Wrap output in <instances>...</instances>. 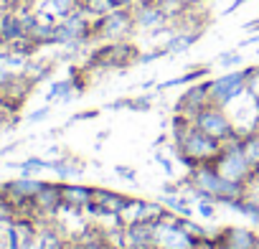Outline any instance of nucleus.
<instances>
[{"label":"nucleus","mask_w":259,"mask_h":249,"mask_svg":"<svg viewBox=\"0 0 259 249\" xmlns=\"http://www.w3.org/2000/svg\"><path fill=\"white\" fill-rule=\"evenodd\" d=\"M135 28L138 26H135L133 8H130V6H119L112 13H107L102 18H94L92 41H102V44H107V41H124Z\"/></svg>","instance_id":"nucleus-1"},{"label":"nucleus","mask_w":259,"mask_h":249,"mask_svg":"<svg viewBox=\"0 0 259 249\" xmlns=\"http://www.w3.org/2000/svg\"><path fill=\"white\" fill-rule=\"evenodd\" d=\"M193 124H196L198 130H203L206 135L221 140V143L229 140V138H234V135H239L236 128H234V122H231V117H229V112H226V107H219L213 102H208L206 107H201L196 112Z\"/></svg>","instance_id":"nucleus-2"},{"label":"nucleus","mask_w":259,"mask_h":249,"mask_svg":"<svg viewBox=\"0 0 259 249\" xmlns=\"http://www.w3.org/2000/svg\"><path fill=\"white\" fill-rule=\"evenodd\" d=\"M246 92V71L239 69V71H229L224 76H216L211 79V102L219 104V107H229L236 97H241Z\"/></svg>","instance_id":"nucleus-3"},{"label":"nucleus","mask_w":259,"mask_h":249,"mask_svg":"<svg viewBox=\"0 0 259 249\" xmlns=\"http://www.w3.org/2000/svg\"><path fill=\"white\" fill-rule=\"evenodd\" d=\"M216 168H219V173H221L224 178L236 181V183H246V181L251 178V173H254V165H251V160L244 155L241 145L224 150V153L219 155V160H216Z\"/></svg>","instance_id":"nucleus-4"},{"label":"nucleus","mask_w":259,"mask_h":249,"mask_svg":"<svg viewBox=\"0 0 259 249\" xmlns=\"http://www.w3.org/2000/svg\"><path fill=\"white\" fill-rule=\"evenodd\" d=\"M133 16H135V26L140 31H158L170 23L168 13L160 6V0H140V3L133 6Z\"/></svg>","instance_id":"nucleus-5"},{"label":"nucleus","mask_w":259,"mask_h":249,"mask_svg":"<svg viewBox=\"0 0 259 249\" xmlns=\"http://www.w3.org/2000/svg\"><path fill=\"white\" fill-rule=\"evenodd\" d=\"M33 203H36V221L59 216V211H61V206H64L61 181H51V183L44 181V186H41V191L36 193Z\"/></svg>","instance_id":"nucleus-6"},{"label":"nucleus","mask_w":259,"mask_h":249,"mask_svg":"<svg viewBox=\"0 0 259 249\" xmlns=\"http://www.w3.org/2000/svg\"><path fill=\"white\" fill-rule=\"evenodd\" d=\"M41 186H44V181L41 178H36V176H21V178H13V181H8V183H3V191L8 193V198L18 206V203H26V201H33L36 198V193L41 191Z\"/></svg>","instance_id":"nucleus-7"},{"label":"nucleus","mask_w":259,"mask_h":249,"mask_svg":"<svg viewBox=\"0 0 259 249\" xmlns=\"http://www.w3.org/2000/svg\"><path fill=\"white\" fill-rule=\"evenodd\" d=\"M219 244L224 249H256L259 239L254 231L241 229V226H226L224 231H219Z\"/></svg>","instance_id":"nucleus-8"},{"label":"nucleus","mask_w":259,"mask_h":249,"mask_svg":"<svg viewBox=\"0 0 259 249\" xmlns=\"http://www.w3.org/2000/svg\"><path fill=\"white\" fill-rule=\"evenodd\" d=\"M92 201L99 203L107 216H122V211L127 209V203L133 201V198L124 196V193H114V191H109V188H94Z\"/></svg>","instance_id":"nucleus-9"},{"label":"nucleus","mask_w":259,"mask_h":249,"mask_svg":"<svg viewBox=\"0 0 259 249\" xmlns=\"http://www.w3.org/2000/svg\"><path fill=\"white\" fill-rule=\"evenodd\" d=\"M61 196H64V206H66V209L84 211V206H87V203L92 201V196H94V186H76V183L61 181Z\"/></svg>","instance_id":"nucleus-10"},{"label":"nucleus","mask_w":259,"mask_h":249,"mask_svg":"<svg viewBox=\"0 0 259 249\" xmlns=\"http://www.w3.org/2000/svg\"><path fill=\"white\" fill-rule=\"evenodd\" d=\"M198 36H201L198 28H176L173 36H168V41L163 44V49H165L168 56H178V54L188 51L198 41Z\"/></svg>","instance_id":"nucleus-11"},{"label":"nucleus","mask_w":259,"mask_h":249,"mask_svg":"<svg viewBox=\"0 0 259 249\" xmlns=\"http://www.w3.org/2000/svg\"><path fill=\"white\" fill-rule=\"evenodd\" d=\"M33 8H44V11L54 13V16L61 21V18H66V16H71L74 11L81 8V0H41V3H36Z\"/></svg>","instance_id":"nucleus-12"},{"label":"nucleus","mask_w":259,"mask_h":249,"mask_svg":"<svg viewBox=\"0 0 259 249\" xmlns=\"http://www.w3.org/2000/svg\"><path fill=\"white\" fill-rule=\"evenodd\" d=\"M160 201L165 203V209H170V211H176L178 216H193V209H191V198L186 196V193H163L160 196Z\"/></svg>","instance_id":"nucleus-13"},{"label":"nucleus","mask_w":259,"mask_h":249,"mask_svg":"<svg viewBox=\"0 0 259 249\" xmlns=\"http://www.w3.org/2000/svg\"><path fill=\"white\" fill-rule=\"evenodd\" d=\"M114 8H119L117 0H81V11L89 18H102V16L112 13Z\"/></svg>","instance_id":"nucleus-14"},{"label":"nucleus","mask_w":259,"mask_h":249,"mask_svg":"<svg viewBox=\"0 0 259 249\" xmlns=\"http://www.w3.org/2000/svg\"><path fill=\"white\" fill-rule=\"evenodd\" d=\"M203 76H208V66H201V69H193L178 79H170V81H163L158 84V92H165V89H173V87H183V84H191V81H201Z\"/></svg>","instance_id":"nucleus-15"},{"label":"nucleus","mask_w":259,"mask_h":249,"mask_svg":"<svg viewBox=\"0 0 259 249\" xmlns=\"http://www.w3.org/2000/svg\"><path fill=\"white\" fill-rule=\"evenodd\" d=\"M11 168H18L21 173H26V176H38L41 171H49V160H44V158H26V160H21V163H8Z\"/></svg>","instance_id":"nucleus-16"},{"label":"nucleus","mask_w":259,"mask_h":249,"mask_svg":"<svg viewBox=\"0 0 259 249\" xmlns=\"http://www.w3.org/2000/svg\"><path fill=\"white\" fill-rule=\"evenodd\" d=\"M241 150L251 160V165H259V133H249L241 138Z\"/></svg>","instance_id":"nucleus-17"},{"label":"nucleus","mask_w":259,"mask_h":249,"mask_svg":"<svg viewBox=\"0 0 259 249\" xmlns=\"http://www.w3.org/2000/svg\"><path fill=\"white\" fill-rule=\"evenodd\" d=\"M244 59H241V54L239 51H226V54H221L219 59H216V64L221 66V69H231V66H239Z\"/></svg>","instance_id":"nucleus-18"},{"label":"nucleus","mask_w":259,"mask_h":249,"mask_svg":"<svg viewBox=\"0 0 259 249\" xmlns=\"http://www.w3.org/2000/svg\"><path fill=\"white\" fill-rule=\"evenodd\" d=\"M216 206L219 203H213V201H196V214L201 219H213L216 216Z\"/></svg>","instance_id":"nucleus-19"},{"label":"nucleus","mask_w":259,"mask_h":249,"mask_svg":"<svg viewBox=\"0 0 259 249\" xmlns=\"http://www.w3.org/2000/svg\"><path fill=\"white\" fill-rule=\"evenodd\" d=\"M153 107V94H148V97H140V99H130V109H140V112H145V109H150Z\"/></svg>","instance_id":"nucleus-20"},{"label":"nucleus","mask_w":259,"mask_h":249,"mask_svg":"<svg viewBox=\"0 0 259 249\" xmlns=\"http://www.w3.org/2000/svg\"><path fill=\"white\" fill-rule=\"evenodd\" d=\"M49 114H51V104H44L41 109H36V112H31V114H28L26 119H28V122L33 124V122H41V119H46Z\"/></svg>","instance_id":"nucleus-21"},{"label":"nucleus","mask_w":259,"mask_h":249,"mask_svg":"<svg viewBox=\"0 0 259 249\" xmlns=\"http://www.w3.org/2000/svg\"><path fill=\"white\" fill-rule=\"evenodd\" d=\"M114 173H117L119 178H124V181H135V178H138L135 168H130V165H114Z\"/></svg>","instance_id":"nucleus-22"},{"label":"nucleus","mask_w":259,"mask_h":249,"mask_svg":"<svg viewBox=\"0 0 259 249\" xmlns=\"http://www.w3.org/2000/svg\"><path fill=\"white\" fill-rule=\"evenodd\" d=\"M94 117H99V109H87V112H76L71 119H69V124H74V122H81V119H94Z\"/></svg>","instance_id":"nucleus-23"},{"label":"nucleus","mask_w":259,"mask_h":249,"mask_svg":"<svg viewBox=\"0 0 259 249\" xmlns=\"http://www.w3.org/2000/svg\"><path fill=\"white\" fill-rule=\"evenodd\" d=\"M155 163H158V165H160V168H163V171H165V176H168V178H170V176H173V163H170V160H168V158H163V155H160V153H158V155H155Z\"/></svg>","instance_id":"nucleus-24"},{"label":"nucleus","mask_w":259,"mask_h":249,"mask_svg":"<svg viewBox=\"0 0 259 249\" xmlns=\"http://www.w3.org/2000/svg\"><path fill=\"white\" fill-rule=\"evenodd\" d=\"M254 44H259V33H254V36H249L246 41H241V46H239V51H241V49H246V46H254Z\"/></svg>","instance_id":"nucleus-25"},{"label":"nucleus","mask_w":259,"mask_h":249,"mask_svg":"<svg viewBox=\"0 0 259 249\" xmlns=\"http://www.w3.org/2000/svg\"><path fill=\"white\" fill-rule=\"evenodd\" d=\"M160 145H165V135H158V140L153 143V148H160Z\"/></svg>","instance_id":"nucleus-26"},{"label":"nucleus","mask_w":259,"mask_h":249,"mask_svg":"<svg viewBox=\"0 0 259 249\" xmlns=\"http://www.w3.org/2000/svg\"><path fill=\"white\" fill-rule=\"evenodd\" d=\"M23 249H41V244H38V236H36V241H31L28 246H23Z\"/></svg>","instance_id":"nucleus-27"},{"label":"nucleus","mask_w":259,"mask_h":249,"mask_svg":"<svg viewBox=\"0 0 259 249\" xmlns=\"http://www.w3.org/2000/svg\"><path fill=\"white\" fill-rule=\"evenodd\" d=\"M97 138H99V140H107V138H109V130H102V133H99Z\"/></svg>","instance_id":"nucleus-28"},{"label":"nucleus","mask_w":259,"mask_h":249,"mask_svg":"<svg viewBox=\"0 0 259 249\" xmlns=\"http://www.w3.org/2000/svg\"><path fill=\"white\" fill-rule=\"evenodd\" d=\"M102 249H114V246H112V244H107V241H104V244H102Z\"/></svg>","instance_id":"nucleus-29"},{"label":"nucleus","mask_w":259,"mask_h":249,"mask_svg":"<svg viewBox=\"0 0 259 249\" xmlns=\"http://www.w3.org/2000/svg\"><path fill=\"white\" fill-rule=\"evenodd\" d=\"M256 249H259V244H256Z\"/></svg>","instance_id":"nucleus-30"}]
</instances>
